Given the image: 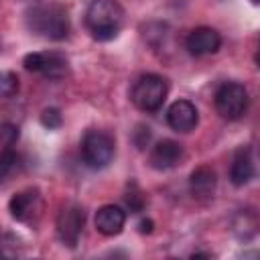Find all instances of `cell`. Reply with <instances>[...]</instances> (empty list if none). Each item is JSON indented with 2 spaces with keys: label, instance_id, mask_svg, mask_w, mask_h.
<instances>
[{
  "label": "cell",
  "instance_id": "6da1fadb",
  "mask_svg": "<svg viewBox=\"0 0 260 260\" xmlns=\"http://www.w3.org/2000/svg\"><path fill=\"white\" fill-rule=\"evenodd\" d=\"M124 24V8L116 0H91L85 10V26L95 41H112Z\"/></svg>",
  "mask_w": 260,
  "mask_h": 260
},
{
  "label": "cell",
  "instance_id": "7a4b0ae2",
  "mask_svg": "<svg viewBox=\"0 0 260 260\" xmlns=\"http://www.w3.org/2000/svg\"><path fill=\"white\" fill-rule=\"evenodd\" d=\"M26 26L39 37L63 41L69 35V16L65 6L57 2H43L35 4L26 12Z\"/></svg>",
  "mask_w": 260,
  "mask_h": 260
},
{
  "label": "cell",
  "instance_id": "3957f363",
  "mask_svg": "<svg viewBox=\"0 0 260 260\" xmlns=\"http://www.w3.org/2000/svg\"><path fill=\"white\" fill-rule=\"evenodd\" d=\"M167 93H169V83L162 75L144 73L134 81L130 89V100L142 112H158L167 100Z\"/></svg>",
  "mask_w": 260,
  "mask_h": 260
},
{
  "label": "cell",
  "instance_id": "277c9868",
  "mask_svg": "<svg viewBox=\"0 0 260 260\" xmlns=\"http://www.w3.org/2000/svg\"><path fill=\"white\" fill-rule=\"evenodd\" d=\"M79 150H81V158H83L85 167L100 171V169H106L114 160L116 142H114V136L110 132L91 128L83 134Z\"/></svg>",
  "mask_w": 260,
  "mask_h": 260
},
{
  "label": "cell",
  "instance_id": "5b68a950",
  "mask_svg": "<svg viewBox=\"0 0 260 260\" xmlns=\"http://www.w3.org/2000/svg\"><path fill=\"white\" fill-rule=\"evenodd\" d=\"M248 89L238 81H223L213 95L215 112L223 120H240L248 110Z\"/></svg>",
  "mask_w": 260,
  "mask_h": 260
},
{
  "label": "cell",
  "instance_id": "8992f818",
  "mask_svg": "<svg viewBox=\"0 0 260 260\" xmlns=\"http://www.w3.org/2000/svg\"><path fill=\"white\" fill-rule=\"evenodd\" d=\"M26 71L41 73L47 79H61L69 71V59L61 51H37L28 53L22 59Z\"/></svg>",
  "mask_w": 260,
  "mask_h": 260
},
{
  "label": "cell",
  "instance_id": "52a82bcc",
  "mask_svg": "<svg viewBox=\"0 0 260 260\" xmlns=\"http://www.w3.org/2000/svg\"><path fill=\"white\" fill-rule=\"evenodd\" d=\"M83 225H85V211L81 205L67 203L65 207H61L57 221H55V228H57L59 240L65 246L75 248L79 244V238L83 234Z\"/></svg>",
  "mask_w": 260,
  "mask_h": 260
},
{
  "label": "cell",
  "instance_id": "ba28073f",
  "mask_svg": "<svg viewBox=\"0 0 260 260\" xmlns=\"http://www.w3.org/2000/svg\"><path fill=\"white\" fill-rule=\"evenodd\" d=\"M8 209H10V215L16 221H22V223L37 221L41 217V213H43L41 191L35 189V187H28V189H22V191L14 193L10 203H8Z\"/></svg>",
  "mask_w": 260,
  "mask_h": 260
},
{
  "label": "cell",
  "instance_id": "9c48e42d",
  "mask_svg": "<svg viewBox=\"0 0 260 260\" xmlns=\"http://www.w3.org/2000/svg\"><path fill=\"white\" fill-rule=\"evenodd\" d=\"M221 47V35L211 26H197L185 39V49L193 57H205L217 53Z\"/></svg>",
  "mask_w": 260,
  "mask_h": 260
},
{
  "label": "cell",
  "instance_id": "30bf717a",
  "mask_svg": "<svg viewBox=\"0 0 260 260\" xmlns=\"http://www.w3.org/2000/svg\"><path fill=\"white\" fill-rule=\"evenodd\" d=\"M183 156H185L183 144H179L177 140H171V138H162L150 148L148 162L154 171H169V169H175L177 165H181Z\"/></svg>",
  "mask_w": 260,
  "mask_h": 260
},
{
  "label": "cell",
  "instance_id": "8fae6325",
  "mask_svg": "<svg viewBox=\"0 0 260 260\" xmlns=\"http://www.w3.org/2000/svg\"><path fill=\"white\" fill-rule=\"evenodd\" d=\"M167 124L175 132H183V134L195 130V126L199 124V112H197L195 104L189 100L173 102L167 110Z\"/></svg>",
  "mask_w": 260,
  "mask_h": 260
},
{
  "label": "cell",
  "instance_id": "7c38bea8",
  "mask_svg": "<svg viewBox=\"0 0 260 260\" xmlns=\"http://www.w3.org/2000/svg\"><path fill=\"white\" fill-rule=\"evenodd\" d=\"M256 175V165H254V154L250 146H240L234 152L232 165H230V181L236 187L248 185Z\"/></svg>",
  "mask_w": 260,
  "mask_h": 260
},
{
  "label": "cell",
  "instance_id": "4fadbf2b",
  "mask_svg": "<svg viewBox=\"0 0 260 260\" xmlns=\"http://www.w3.org/2000/svg\"><path fill=\"white\" fill-rule=\"evenodd\" d=\"M93 223H95V230H98L102 236H118V234L124 230L126 211H124L120 205H114V203L102 205V207L95 211Z\"/></svg>",
  "mask_w": 260,
  "mask_h": 260
},
{
  "label": "cell",
  "instance_id": "5bb4252c",
  "mask_svg": "<svg viewBox=\"0 0 260 260\" xmlns=\"http://www.w3.org/2000/svg\"><path fill=\"white\" fill-rule=\"evenodd\" d=\"M215 185H217V177H215V171L207 165L203 167H197L191 177H189V189H191V195L197 197V199H207L213 195L215 191Z\"/></svg>",
  "mask_w": 260,
  "mask_h": 260
},
{
  "label": "cell",
  "instance_id": "9a60e30c",
  "mask_svg": "<svg viewBox=\"0 0 260 260\" xmlns=\"http://www.w3.org/2000/svg\"><path fill=\"white\" fill-rule=\"evenodd\" d=\"M20 154L12 146H2L0 152V181H8L14 173L20 171Z\"/></svg>",
  "mask_w": 260,
  "mask_h": 260
},
{
  "label": "cell",
  "instance_id": "2e32d148",
  "mask_svg": "<svg viewBox=\"0 0 260 260\" xmlns=\"http://www.w3.org/2000/svg\"><path fill=\"white\" fill-rule=\"evenodd\" d=\"M18 77L14 71H0V100H10L18 93Z\"/></svg>",
  "mask_w": 260,
  "mask_h": 260
},
{
  "label": "cell",
  "instance_id": "e0dca14e",
  "mask_svg": "<svg viewBox=\"0 0 260 260\" xmlns=\"http://www.w3.org/2000/svg\"><path fill=\"white\" fill-rule=\"evenodd\" d=\"M20 138V130L12 122H2L0 124V144L2 146H14Z\"/></svg>",
  "mask_w": 260,
  "mask_h": 260
},
{
  "label": "cell",
  "instance_id": "ac0fdd59",
  "mask_svg": "<svg viewBox=\"0 0 260 260\" xmlns=\"http://www.w3.org/2000/svg\"><path fill=\"white\" fill-rule=\"evenodd\" d=\"M20 256V246L12 234L0 236V258H16Z\"/></svg>",
  "mask_w": 260,
  "mask_h": 260
},
{
  "label": "cell",
  "instance_id": "d6986e66",
  "mask_svg": "<svg viewBox=\"0 0 260 260\" xmlns=\"http://www.w3.org/2000/svg\"><path fill=\"white\" fill-rule=\"evenodd\" d=\"M41 124L47 130H57L63 124V116H61V112L57 108H45L41 112Z\"/></svg>",
  "mask_w": 260,
  "mask_h": 260
},
{
  "label": "cell",
  "instance_id": "ffe728a7",
  "mask_svg": "<svg viewBox=\"0 0 260 260\" xmlns=\"http://www.w3.org/2000/svg\"><path fill=\"white\" fill-rule=\"evenodd\" d=\"M144 197H142V193L136 189V191H132V193H126V205H128V209L132 211V213H138V211H142V207H144Z\"/></svg>",
  "mask_w": 260,
  "mask_h": 260
},
{
  "label": "cell",
  "instance_id": "44dd1931",
  "mask_svg": "<svg viewBox=\"0 0 260 260\" xmlns=\"http://www.w3.org/2000/svg\"><path fill=\"white\" fill-rule=\"evenodd\" d=\"M138 232L140 234H150L152 232V219H140V223H138Z\"/></svg>",
  "mask_w": 260,
  "mask_h": 260
},
{
  "label": "cell",
  "instance_id": "7402d4cb",
  "mask_svg": "<svg viewBox=\"0 0 260 260\" xmlns=\"http://www.w3.org/2000/svg\"><path fill=\"white\" fill-rule=\"evenodd\" d=\"M252 4H258V0H252Z\"/></svg>",
  "mask_w": 260,
  "mask_h": 260
}]
</instances>
